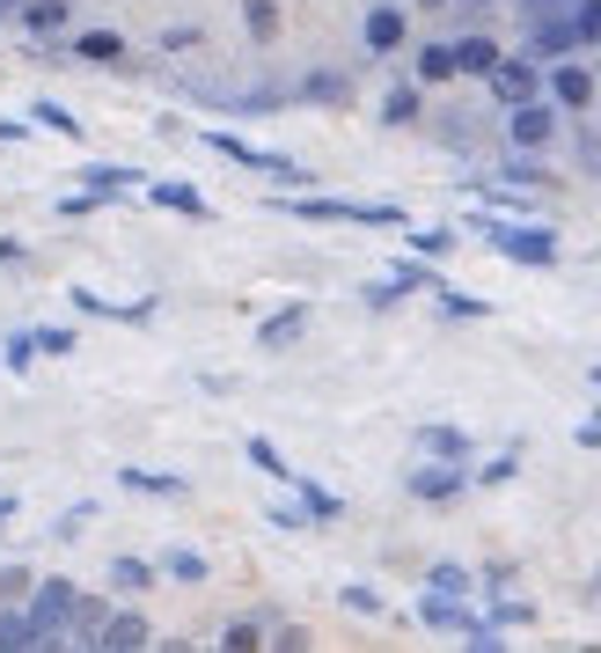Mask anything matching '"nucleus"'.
Returning <instances> with one entry per match:
<instances>
[{"instance_id":"f257e3e1","label":"nucleus","mask_w":601,"mask_h":653,"mask_svg":"<svg viewBox=\"0 0 601 653\" xmlns=\"http://www.w3.org/2000/svg\"><path fill=\"white\" fill-rule=\"evenodd\" d=\"M470 228H484V242H492L499 257H513V265H557L551 228H521V220H470Z\"/></svg>"},{"instance_id":"f03ea898","label":"nucleus","mask_w":601,"mask_h":653,"mask_svg":"<svg viewBox=\"0 0 601 653\" xmlns=\"http://www.w3.org/2000/svg\"><path fill=\"white\" fill-rule=\"evenodd\" d=\"M206 147H213V154H228V162H242V170L271 176V184H309V170H301V162H287V154H265V147L235 140V133H206Z\"/></svg>"},{"instance_id":"7ed1b4c3","label":"nucleus","mask_w":601,"mask_h":653,"mask_svg":"<svg viewBox=\"0 0 601 653\" xmlns=\"http://www.w3.org/2000/svg\"><path fill=\"white\" fill-rule=\"evenodd\" d=\"M506 133H513V147H529V154H535V147H551V133H557V118H551V111H543V103H513V111H506Z\"/></svg>"},{"instance_id":"20e7f679","label":"nucleus","mask_w":601,"mask_h":653,"mask_svg":"<svg viewBox=\"0 0 601 653\" xmlns=\"http://www.w3.org/2000/svg\"><path fill=\"white\" fill-rule=\"evenodd\" d=\"M492 96H499L506 111L529 103L535 96V67H529V59H499V67H492Z\"/></svg>"},{"instance_id":"39448f33","label":"nucleus","mask_w":601,"mask_h":653,"mask_svg":"<svg viewBox=\"0 0 601 653\" xmlns=\"http://www.w3.org/2000/svg\"><path fill=\"white\" fill-rule=\"evenodd\" d=\"M551 96L565 103V111H587V103H594V73L573 67V59H557L551 67Z\"/></svg>"},{"instance_id":"423d86ee","label":"nucleus","mask_w":601,"mask_h":653,"mask_svg":"<svg viewBox=\"0 0 601 653\" xmlns=\"http://www.w3.org/2000/svg\"><path fill=\"white\" fill-rule=\"evenodd\" d=\"M573 45H579L573 15H535V59H565Z\"/></svg>"},{"instance_id":"0eeeda50","label":"nucleus","mask_w":601,"mask_h":653,"mask_svg":"<svg viewBox=\"0 0 601 653\" xmlns=\"http://www.w3.org/2000/svg\"><path fill=\"white\" fill-rule=\"evenodd\" d=\"M301 331H309V309H301V301H293V309L265 316V331H257V345H265V353H287V345L301 339Z\"/></svg>"},{"instance_id":"6e6552de","label":"nucleus","mask_w":601,"mask_h":653,"mask_svg":"<svg viewBox=\"0 0 601 653\" xmlns=\"http://www.w3.org/2000/svg\"><path fill=\"white\" fill-rule=\"evenodd\" d=\"M418 617H426L434 631H462V639L477 631V617L462 609V595H426V609H418Z\"/></svg>"},{"instance_id":"1a4fd4ad","label":"nucleus","mask_w":601,"mask_h":653,"mask_svg":"<svg viewBox=\"0 0 601 653\" xmlns=\"http://www.w3.org/2000/svg\"><path fill=\"white\" fill-rule=\"evenodd\" d=\"M411 492H418V500H455V492H462V462H440V470H411Z\"/></svg>"},{"instance_id":"9d476101","label":"nucleus","mask_w":601,"mask_h":653,"mask_svg":"<svg viewBox=\"0 0 601 653\" xmlns=\"http://www.w3.org/2000/svg\"><path fill=\"white\" fill-rule=\"evenodd\" d=\"M30 617H37V625H67V617H73V587L67 581H45V587H37V609H30Z\"/></svg>"},{"instance_id":"9b49d317","label":"nucleus","mask_w":601,"mask_h":653,"mask_svg":"<svg viewBox=\"0 0 601 653\" xmlns=\"http://www.w3.org/2000/svg\"><path fill=\"white\" fill-rule=\"evenodd\" d=\"M418 448H426V456H440V462H462V456H470V434H462V426H426V434H418Z\"/></svg>"},{"instance_id":"f8f14e48","label":"nucleus","mask_w":601,"mask_h":653,"mask_svg":"<svg viewBox=\"0 0 601 653\" xmlns=\"http://www.w3.org/2000/svg\"><path fill=\"white\" fill-rule=\"evenodd\" d=\"M0 646L23 653V646H51V631L37 625V617H0Z\"/></svg>"},{"instance_id":"ddd939ff","label":"nucleus","mask_w":601,"mask_h":653,"mask_svg":"<svg viewBox=\"0 0 601 653\" xmlns=\"http://www.w3.org/2000/svg\"><path fill=\"white\" fill-rule=\"evenodd\" d=\"M404 45V15H396V8H374V15H367V51H396Z\"/></svg>"},{"instance_id":"4468645a","label":"nucleus","mask_w":601,"mask_h":653,"mask_svg":"<svg viewBox=\"0 0 601 653\" xmlns=\"http://www.w3.org/2000/svg\"><path fill=\"white\" fill-rule=\"evenodd\" d=\"M499 67V45H492V37H462L455 45V73H492Z\"/></svg>"},{"instance_id":"2eb2a0df","label":"nucleus","mask_w":601,"mask_h":653,"mask_svg":"<svg viewBox=\"0 0 601 653\" xmlns=\"http://www.w3.org/2000/svg\"><path fill=\"white\" fill-rule=\"evenodd\" d=\"M147 198H154V206H169V214H192V220H206V198H198L192 184H154Z\"/></svg>"},{"instance_id":"dca6fc26","label":"nucleus","mask_w":601,"mask_h":653,"mask_svg":"<svg viewBox=\"0 0 601 653\" xmlns=\"http://www.w3.org/2000/svg\"><path fill=\"white\" fill-rule=\"evenodd\" d=\"M73 51H81V59H96V67H111V59H118V30H89V37H81V45H73Z\"/></svg>"},{"instance_id":"f3484780","label":"nucleus","mask_w":601,"mask_h":653,"mask_svg":"<svg viewBox=\"0 0 601 653\" xmlns=\"http://www.w3.org/2000/svg\"><path fill=\"white\" fill-rule=\"evenodd\" d=\"M96 646H118V653H132V646H147V625H140V617H118V625L103 631Z\"/></svg>"},{"instance_id":"a211bd4d","label":"nucleus","mask_w":601,"mask_h":653,"mask_svg":"<svg viewBox=\"0 0 601 653\" xmlns=\"http://www.w3.org/2000/svg\"><path fill=\"white\" fill-rule=\"evenodd\" d=\"M147 581H154V565H140V558H118V565H111V587H125V595H140Z\"/></svg>"},{"instance_id":"6ab92c4d","label":"nucleus","mask_w":601,"mask_h":653,"mask_svg":"<svg viewBox=\"0 0 601 653\" xmlns=\"http://www.w3.org/2000/svg\"><path fill=\"white\" fill-rule=\"evenodd\" d=\"M250 462H257V470H265V478H293V462H287V456H279V448H271V440H265V434L250 440Z\"/></svg>"},{"instance_id":"aec40b11","label":"nucleus","mask_w":601,"mask_h":653,"mask_svg":"<svg viewBox=\"0 0 601 653\" xmlns=\"http://www.w3.org/2000/svg\"><path fill=\"white\" fill-rule=\"evenodd\" d=\"M418 73H426V81H448V73H455V45H426L418 51Z\"/></svg>"},{"instance_id":"412c9836","label":"nucleus","mask_w":601,"mask_h":653,"mask_svg":"<svg viewBox=\"0 0 601 653\" xmlns=\"http://www.w3.org/2000/svg\"><path fill=\"white\" fill-rule=\"evenodd\" d=\"M411 250H426V257H448V250H455V228H411Z\"/></svg>"},{"instance_id":"4be33fe9","label":"nucleus","mask_w":601,"mask_h":653,"mask_svg":"<svg viewBox=\"0 0 601 653\" xmlns=\"http://www.w3.org/2000/svg\"><path fill=\"white\" fill-rule=\"evenodd\" d=\"M382 118H389V125H411V118H418V89H389Z\"/></svg>"},{"instance_id":"5701e85b","label":"nucleus","mask_w":601,"mask_h":653,"mask_svg":"<svg viewBox=\"0 0 601 653\" xmlns=\"http://www.w3.org/2000/svg\"><path fill=\"white\" fill-rule=\"evenodd\" d=\"M242 15H250V37H271V30H279V8H271V0H242Z\"/></svg>"},{"instance_id":"b1692460","label":"nucleus","mask_w":601,"mask_h":653,"mask_svg":"<svg viewBox=\"0 0 601 653\" xmlns=\"http://www.w3.org/2000/svg\"><path fill=\"white\" fill-rule=\"evenodd\" d=\"M162 573H176V581H206V558H198V551H169Z\"/></svg>"},{"instance_id":"393cba45","label":"nucleus","mask_w":601,"mask_h":653,"mask_svg":"<svg viewBox=\"0 0 601 653\" xmlns=\"http://www.w3.org/2000/svg\"><path fill=\"white\" fill-rule=\"evenodd\" d=\"M434 595H470V573L462 565H434Z\"/></svg>"},{"instance_id":"a878e982","label":"nucleus","mask_w":601,"mask_h":653,"mask_svg":"<svg viewBox=\"0 0 601 653\" xmlns=\"http://www.w3.org/2000/svg\"><path fill=\"white\" fill-rule=\"evenodd\" d=\"M573 30L579 37H601V0H573Z\"/></svg>"},{"instance_id":"bb28decb","label":"nucleus","mask_w":601,"mask_h":653,"mask_svg":"<svg viewBox=\"0 0 601 653\" xmlns=\"http://www.w3.org/2000/svg\"><path fill=\"white\" fill-rule=\"evenodd\" d=\"M132 492H184V478H147V470H125Z\"/></svg>"},{"instance_id":"cd10ccee","label":"nucleus","mask_w":601,"mask_h":653,"mask_svg":"<svg viewBox=\"0 0 601 653\" xmlns=\"http://www.w3.org/2000/svg\"><path fill=\"white\" fill-rule=\"evenodd\" d=\"M67 23V8H59V0H37V8H30V30H59Z\"/></svg>"},{"instance_id":"c85d7f7f","label":"nucleus","mask_w":601,"mask_h":653,"mask_svg":"<svg viewBox=\"0 0 601 653\" xmlns=\"http://www.w3.org/2000/svg\"><path fill=\"white\" fill-rule=\"evenodd\" d=\"M345 609H360V617H382V595H374V587H345Z\"/></svg>"},{"instance_id":"c756f323","label":"nucleus","mask_w":601,"mask_h":653,"mask_svg":"<svg viewBox=\"0 0 601 653\" xmlns=\"http://www.w3.org/2000/svg\"><path fill=\"white\" fill-rule=\"evenodd\" d=\"M220 646H235V653H250V646H265V639H257V625H228V631H220Z\"/></svg>"},{"instance_id":"7c9ffc66","label":"nucleus","mask_w":601,"mask_h":653,"mask_svg":"<svg viewBox=\"0 0 601 653\" xmlns=\"http://www.w3.org/2000/svg\"><path fill=\"white\" fill-rule=\"evenodd\" d=\"M89 184H96V192H125V184H132V170H111V162H103V170H89Z\"/></svg>"},{"instance_id":"2f4dec72","label":"nucleus","mask_w":601,"mask_h":653,"mask_svg":"<svg viewBox=\"0 0 601 653\" xmlns=\"http://www.w3.org/2000/svg\"><path fill=\"white\" fill-rule=\"evenodd\" d=\"M309 96H315V103H337V96H345V81H337V73H315Z\"/></svg>"},{"instance_id":"473e14b6","label":"nucleus","mask_w":601,"mask_h":653,"mask_svg":"<svg viewBox=\"0 0 601 653\" xmlns=\"http://www.w3.org/2000/svg\"><path fill=\"white\" fill-rule=\"evenodd\" d=\"M37 118H45L51 133H81V125H73V111H59V103H37Z\"/></svg>"},{"instance_id":"72a5a7b5","label":"nucleus","mask_w":601,"mask_h":653,"mask_svg":"<svg viewBox=\"0 0 601 653\" xmlns=\"http://www.w3.org/2000/svg\"><path fill=\"white\" fill-rule=\"evenodd\" d=\"M396 287L411 294V287H440V279H434V272H426V265H396Z\"/></svg>"},{"instance_id":"f704fd0d","label":"nucleus","mask_w":601,"mask_h":653,"mask_svg":"<svg viewBox=\"0 0 601 653\" xmlns=\"http://www.w3.org/2000/svg\"><path fill=\"white\" fill-rule=\"evenodd\" d=\"M37 339V353H73V331H30Z\"/></svg>"},{"instance_id":"c9c22d12","label":"nucleus","mask_w":601,"mask_h":653,"mask_svg":"<svg viewBox=\"0 0 601 653\" xmlns=\"http://www.w3.org/2000/svg\"><path fill=\"white\" fill-rule=\"evenodd\" d=\"M440 309H448V316H484V301H470V294H440Z\"/></svg>"},{"instance_id":"e433bc0d","label":"nucleus","mask_w":601,"mask_h":653,"mask_svg":"<svg viewBox=\"0 0 601 653\" xmlns=\"http://www.w3.org/2000/svg\"><path fill=\"white\" fill-rule=\"evenodd\" d=\"M521 8H529V23H535V15H551V8H573V0H521Z\"/></svg>"},{"instance_id":"4c0bfd02","label":"nucleus","mask_w":601,"mask_h":653,"mask_svg":"<svg viewBox=\"0 0 601 653\" xmlns=\"http://www.w3.org/2000/svg\"><path fill=\"white\" fill-rule=\"evenodd\" d=\"M0 529H8V500H0Z\"/></svg>"},{"instance_id":"58836bf2","label":"nucleus","mask_w":601,"mask_h":653,"mask_svg":"<svg viewBox=\"0 0 601 653\" xmlns=\"http://www.w3.org/2000/svg\"><path fill=\"white\" fill-rule=\"evenodd\" d=\"M462 8H492V0H462Z\"/></svg>"},{"instance_id":"ea45409f","label":"nucleus","mask_w":601,"mask_h":653,"mask_svg":"<svg viewBox=\"0 0 601 653\" xmlns=\"http://www.w3.org/2000/svg\"><path fill=\"white\" fill-rule=\"evenodd\" d=\"M594 389H601V367H594Z\"/></svg>"}]
</instances>
